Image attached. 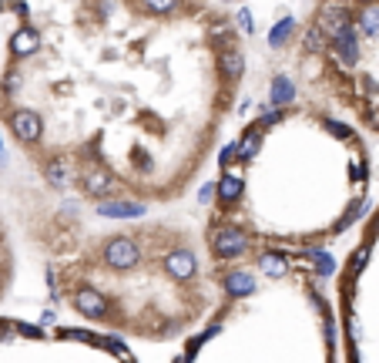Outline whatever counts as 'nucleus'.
<instances>
[{
    "mask_svg": "<svg viewBox=\"0 0 379 363\" xmlns=\"http://www.w3.org/2000/svg\"><path fill=\"white\" fill-rule=\"evenodd\" d=\"M81 188L88 195H107V192H114V185H111V179L104 172H84L81 175Z\"/></svg>",
    "mask_w": 379,
    "mask_h": 363,
    "instance_id": "obj_6",
    "label": "nucleus"
},
{
    "mask_svg": "<svg viewBox=\"0 0 379 363\" xmlns=\"http://www.w3.org/2000/svg\"><path fill=\"white\" fill-rule=\"evenodd\" d=\"M225 289L232 296H245V293H252L255 289V279L249 273H228L225 276Z\"/></svg>",
    "mask_w": 379,
    "mask_h": 363,
    "instance_id": "obj_10",
    "label": "nucleus"
},
{
    "mask_svg": "<svg viewBox=\"0 0 379 363\" xmlns=\"http://www.w3.org/2000/svg\"><path fill=\"white\" fill-rule=\"evenodd\" d=\"M245 246H249V239H245V233H238V229H222V233L212 235V253L222 256V259H232V256L245 253Z\"/></svg>",
    "mask_w": 379,
    "mask_h": 363,
    "instance_id": "obj_2",
    "label": "nucleus"
},
{
    "mask_svg": "<svg viewBox=\"0 0 379 363\" xmlns=\"http://www.w3.org/2000/svg\"><path fill=\"white\" fill-rule=\"evenodd\" d=\"M262 269H265L269 276H282V273H285V259H282V256H262Z\"/></svg>",
    "mask_w": 379,
    "mask_h": 363,
    "instance_id": "obj_14",
    "label": "nucleus"
},
{
    "mask_svg": "<svg viewBox=\"0 0 379 363\" xmlns=\"http://www.w3.org/2000/svg\"><path fill=\"white\" fill-rule=\"evenodd\" d=\"M98 212L111 215V219H134V215H141V208L134 206V202H101Z\"/></svg>",
    "mask_w": 379,
    "mask_h": 363,
    "instance_id": "obj_9",
    "label": "nucleus"
},
{
    "mask_svg": "<svg viewBox=\"0 0 379 363\" xmlns=\"http://www.w3.org/2000/svg\"><path fill=\"white\" fill-rule=\"evenodd\" d=\"M104 259L111 262V266H118V269H127V266H134V262H138V242H134L131 235H118L114 242H107V249H104Z\"/></svg>",
    "mask_w": 379,
    "mask_h": 363,
    "instance_id": "obj_1",
    "label": "nucleus"
},
{
    "mask_svg": "<svg viewBox=\"0 0 379 363\" xmlns=\"http://www.w3.org/2000/svg\"><path fill=\"white\" fill-rule=\"evenodd\" d=\"M77 310L84 313V316H94V320H101L104 313H107V303H104L101 293H94V289H81L77 293Z\"/></svg>",
    "mask_w": 379,
    "mask_h": 363,
    "instance_id": "obj_4",
    "label": "nucleus"
},
{
    "mask_svg": "<svg viewBox=\"0 0 379 363\" xmlns=\"http://www.w3.org/2000/svg\"><path fill=\"white\" fill-rule=\"evenodd\" d=\"M165 269H168L172 276H178V279H188V276L195 273V256H192L188 249H178V253H172V256L165 259Z\"/></svg>",
    "mask_w": 379,
    "mask_h": 363,
    "instance_id": "obj_5",
    "label": "nucleus"
},
{
    "mask_svg": "<svg viewBox=\"0 0 379 363\" xmlns=\"http://www.w3.org/2000/svg\"><path fill=\"white\" fill-rule=\"evenodd\" d=\"M10 48H14V54H30L37 48V34H34V30H21V34L14 37Z\"/></svg>",
    "mask_w": 379,
    "mask_h": 363,
    "instance_id": "obj_12",
    "label": "nucleus"
},
{
    "mask_svg": "<svg viewBox=\"0 0 379 363\" xmlns=\"http://www.w3.org/2000/svg\"><path fill=\"white\" fill-rule=\"evenodd\" d=\"M10 128L17 131V138H24V141H37V138H41V121H37V115H30V111L10 115Z\"/></svg>",
    "mask_w": 379,
    "mask_h": 363,
    "instance_id": "obj_3",
    "label": "nucleus"
},
{
    "mask_svg": "<svg viewBox=\"0 0 379 363\" xmlns=\"http://www.w3.org/2000/svg\"><path fill=\"white\" fill-rule=\"evenodd\" d=\"M235 21H238V27H245V30H252V14H249V10H242V14H238Z\"/></svg>",
    "mask_w": 379,
    "mask_h": 363,
    "instance_id": "obj_17",
    "label": "nucleus"
},
{
    "mask_svg": "<svg viewBox=\"0 0 379 363\" xmlns=\"http://www.w3.org/2000/svg\"><path fill=\"white\" fill-rule=\"evenodd\" d=\"M269 98H272V104H289L292 98H296V88H292V81L285 78V75H278V78L272 81V88H269Z\"/></svg>",
    "mask_w": 379,
    "mask_h": 363,
    "instance_id": "obj_7",
    "label": "nucleus"
},
{
    "mask_svg": "<svg viewBox=\"0 0 379 363\" xmlns=\"http://www.w3.org/2000/svg\"><path fill=\"white\" fill-rule=\"evenodd\" d=\"M218 195H222V202H235L242 195V179L238 175H225L218 182Z\"/></svg>",
    "mask_w": 379,
    "mask_h": 363,
    "instance_id": "obj_11",
    "label": "nucleus"
},
{
    "mask_svg": "<svg viewBox=\"0 0 379 363\" xmlns=\"http://www.w3.org/2000/svg\"><path fill=\"white\" fill-rule=\"evenodd\" d=\"M178 0H145V7L152 10V14H161V10H172Z\"/></svg>",
    "mask_w": 379,
    "mask_h": 363,
    "instance_id": "obj_16",
    "label": "nucleus"
},
{
    "mask_svg": "<svg viewBox=\"0 0 379 363\" xmlns=\"http://www.w3.org/2000/svg\"><path fill=\"white\" fill-rule=\"evenodd\" d=\"M44 172H48V182H54V185H64L68 175H71V172H68V165H64V161H57V158L48 161V168H44Z\"/></svg>",
    "mask_w": 379,
    "mask_h": 363,
    "instance_id": "obj_13",
    "label": "nucleus"
},
{
    "mask_svg": "<svg viewBox=\"0 0 379 363\" xmlns=\"http://www.w3.org/2000/svg\"><path fill=\"white\" fill-rule=\"evenodd\" d=\"M218 68L225 71L228 78H238V75L245 71V57H242V54H235L232 48H225V51L218 54Z\"/></svg>",
    "mask_w": 379,
    "mask_h": 363,
    "instance_id": "obj_8",
    "label": "nucleus"
},
{
    "mask_svg": "<svg viewBox=\"0 0 379 363\" xmlns=\"http://www.w3.org/2000/svg\"><path fill=\"white\" fill-rule=\"evenodd\" d=\"M292 21H282V24L276 27V30H272V34H269V44H272V48H278V44H282V41H285V37H289V34H292Z\"/></svg>",
    "mask_w": 379,
    "mask_h": 363,
    "instance_id": "obj_15",
    "label": "nucleus"
}]
</instances>
